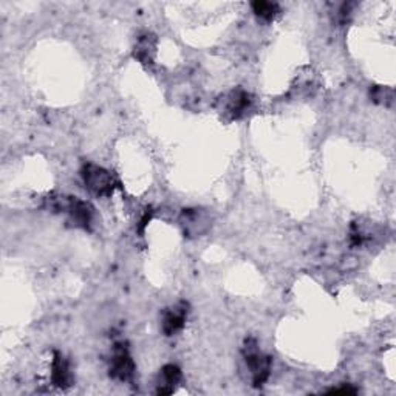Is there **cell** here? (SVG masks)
Segmentation results:
<instances>
[{
    "label": "cell",
    "instance_id": "obj_11",
    "mask_svg": "<svg viewBox=\"0 0 396 396\" xmlns=\"http://www.w3.org/2000/svg\"><path fill=\"white\" fill-rule=\"evenodd\" d=\"M154 48L155 45L152 44V38L148 34V36H143V38H139L138 40V44L135 47V58H138L141 62H148V60H150V53L154 51Z\"/></svg>",
    "mask_w": 396,
    "mask_h": 396
},
{
    "label": "cell",
    "instance_id": "obj_3",
    "mask_svg": "<svg viewBox=\"0 0 396 396\" xmlns=\"http://www.w3.org/2000/svg\"><path fill=\"white\" fill-rule=\"evenodd\" d=\"M245 361L248 369L251 370L254 386H261L268 380V376H270L271 359L259 351L255 345L248 344L245 349Z\"/></svg>",
    "mask_w": 396,
    "mask_h": 396
},
{
    "label": "cell",
    "instance_id": "obj_12",
    "mask_svg": "<svg viewBox=\"0 0 396 396\" xmlns=\"http://www.w3.org/2000/svg\"><path fill=\"white\" fill-rule=\"evenodd\" d=\"M387 95H393V91L392 90H386V89H376L373 91V97H375V101L377 102H387Z\"/></svg>",
    "mask_w": 396,
    "mask_h": 396
},
{
    "label": "cell",
    "instance_id": "obj_9",
    "mask_svg": "<svg viewBox=\"0 0 396 396\" xmlns=\"http://www.w3.org/2000/svg\"><path fill=\"white\" fill-rule=\"evenodd\" d=\"M251 106V96L243 90L231 91L226 100V112L233 115V118H240Z\"/></svg>",
    "mask_w": 396,
    "mask_h": 396
},
{
    "label": "cell",
    "instance_id": "obj_8",
    "mask_svg": "<svg viewBox=\"0 0 396 396\" xmlns=\"http://www.w3.org/2000/svg\"><path fill=\"white\" fill-rule=\"evenodd\" d=\"M51 382L60 388L69 387L71 382L69 362H67L65 358L60 356L59 353H54V358L51 361Z\"/></svg>",
    "mask_w": 396,
    "mask_h": 396
},
{
    "label": "cell",
    "instance_id": "obj_7",
    "mask_svg": "<svg viewBox=\"0 0 396 396\" xmlns=\"http://www.w3.org/2000/svg\"><path fill=\"white\" fill-rule=\"evenodd\" d=\"M181 381V371L178 367L169 364L164 365L160 371V377H158L156 382V392L160 395H169L172 393L175 387L178 386V382Z\"/></svg>",
    "mask_w": 396,
    "mask_h": 396
},
{
    "label": "cell",
    "instance_id": "obj_5",
    "mask_svg": "<svg viewBox=\"0 0 396 396\" xmlns=\"http://www.w3.org/2000/svg\"><path fill=\"white\" fill-rule=\"evenodd\" d=\"M64 209L69 214L71 223H75V226L89 229L91 220H93V208L84 200L78 197H71L65 202Z\"/></svg>",
    "mask_w": 396,
    "mask_h": 396
},
{
    "label": "cell",
    "instance_id": "obj_2",
    "mask_svg": "<svg viewBox=\"0 0 396 396\" xmlns=\"http://www.w3.org/2000/svg\"><path fill=\"white\" fill-rule=\"evenodd\" d=\"M135 373V364L129 353L127 345L119 342L113 347L112 362H110V376L118 381H129Z\"/></svg>",
    "mask_w": 396,
    "mask_h": 396
},
{
    "label": "cell",
    "instance_id": "obj_10",
    "mask_svg": "<svg viewBox=\"0 0 396 396\" xmlns=\"http://www.w3.org/2000/svg\"><path fill=\"white\" fill-rule=\"evenodd\" d=\"M253 10H254V13L260 17V19L271 21L274 19V16L279 13V5L272 2H254Z\"/></svg>",
    "mask_w": 396,
    "mask_h": 396
},
{
    "label": "cell",
    "instance_id": "obj_1",
    "mask_svg": "<svg viewBox=\"0 0 396 396\" xmlns=\"http://www.w3.org/2000/svg\"><path fill=\"white\" fill-rule=\"evenodd\" d=\"M82 178L89 191L95 195L108 197V195L113 194L115 178L112 174L106 169L96 166V164H85L82 167Z\"/></svg>",
    "mask_w": 396,
    "mask_h": 396
},
{
    "label": "cell",
    "instance_id": "obj_6",
    "mask_svg": "<svg viewBox=\"0 0 396 396\" xmlns=\"http://www.w3.org/2000/svg\"><path fill=\"white\" fill-rule=\"evenodd\" d=\"M181 226L186 235L197 237L206 233L209 228V218L200 209H187L181 216Z\"/></svg>",
    "mask_w": 396,
    "mask_h": 396
},
{
    "label": "cell",
    "instance_id": "obj_4",
    "mask_svg": "<svg viewBox=\"0 0 396 396\" xmlns=\"http://www.w3.org/2000/svg\"><path fill=\"white\" fill-rule=\"evenodd\" d=\"M187 303L186 302H178L176 305L167 308L163 314L161 319V330L166 336H174V334L183 330V327L186 324L187 319Z\"/></svg>",
    "mask_w": 396,
    "mask_h": 396
}]
</instances>
